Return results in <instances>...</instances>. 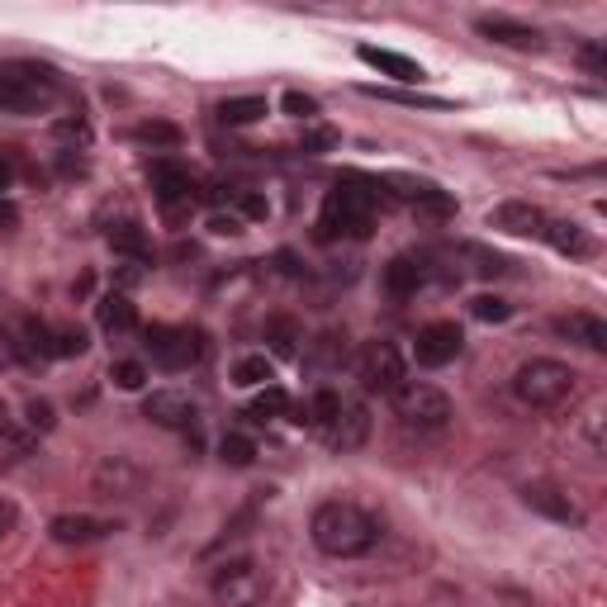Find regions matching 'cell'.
Masks as SVG:
<instances>
[{
	"label": "cell",
	"instance_id": "1",
	"mask_svg": "<svg viewBox=\"0 0 607 607\" xmlns=\"http://www.w3.org/2000/svg\"><path fill=\"white\" fill-rule=\"evenodd\" d=\"M385 181L371 175H342L338 185L323 195V214H318V237H371L375 228V210L385 204Z\"/></svg>",
	"mask_w": 607,
	"mask_h": 607
},
{
	"label": "cell",
	"instance_id": "2",
	"mask_svg": "<svg viewBox=\"0 0 607 607\" xmlns=\"http://www.w3.org/2000/svg\"><path fill=\"white\" fill-rule=\"evenodd\" d=\"M309 536L313 546L332 555V561H356V555L375 551L380 541V522L365 513V508L347 503V499H332V503H318L313 518H309Z\"/></svg>",
	"mask_w": 607,
	"mask_h": 607
},
{
	"label": "cell",
	"instance_id": "3",
	"mask_svg": "<svg viewBox=\"0 0 607 607\" xmlns=\"http://www.w3.org/2000/svg\"><path fill=\"white\" fill-rule=\"evenodd\" d=\"M390 408L408 433H441V427H451V418H456L451 398L437 385H427V380H404V385L390 394Z\"/></svg>",
	"mask_w": 607,
	"mask_h": 607
},
{
	"label": "cell",
	"instance_id": "4",
	"mask_svg": "<svg viewBox=\"0 0 607 607\" xmlns=\"http://www.w3.org/2000/svg\"><path fill=\"white\" fill-rule=\"evenodd\" d=\"M513 394L522 398L526 408H561L565 398L574 394V371L565 361H551V356H536L518 365L513 375Z\"/></svg>",
	"mask_w": 607,
	"mask_h": 607
},
{
	"label": "cell",
	"instance_id": "5",
	"mask_svg": "<svg viewBox=\"0 0 607 607\" xmlns=\"http://www.w3.org/2000/svg\"><path fill=\"white\" fill-rule=\"evenodd\" d=\"M57 95V76L47 67H0V109H10V115H43L47 105H53Z\"/></svg>",
	"mask_w": 607,
	"mask_h": 607
},
{
	"label": "cell",
	"instance_id": "6",
	"mask_svg": "<svg viewBox=\"0 0 607 607\" xmlns=\"http://www.w3.org/2000/svg\"><path fill=\"white\" fill-rule=\"evenodd\" d=\"M210 588H214V598L223 607H257L270 584H266V569L257 561H223L214 569Z\"/></svg>",
	"mask_w": 607,
	"mask_h": 607
},
{
	"label": "cell",
	"instance_id": "7",
	"mask_svg": "<svg viewBox=\"0 0 607 607\" xmlns=\"http://www.w3.org/2000/svg\"><path fill=\"white\" fill-rule=\"evenodd\" d=\"M148 351L162 371H190V365L204 361V332L200 328H148Z\"/></svg>",
	"mask_w": 607,
	"mask_h": 607
},
{
	"label": "cell",
	"instance_id": "8",
	"mask_svg": "<svg viewBox=\"0 0 607 607\" xmlns=\"http://www.w3.org/2000/svg\"><path fill=\"white\" fill-rule=\"evenodd\" d=\"M356 380L365 394H394L404 385V356H398L394 342H365L356 351Z\"/></svg>",
	"mask_w": 607,
	"mask_h": 607
},
{
	"label": "cell",
	"instance_id": "9",
	"mask_svg": "<svg viewBox=\"0 0 607 607\" xmlns=\"http://www.w3.org/2000/svg\"><path fill=\"white\" fill-rule=\"evenodd\" d=\"M152 195H157V204H162L167 219H185L200 204V181L175 162H157L152 167Z\"/></svg>",
	"mask_w": 607,
	"mask_h": 607
},
{
	"label": "cell",
	"instance_id": "10",
	"mask_svg": "<svg viewBox=\"0 0 607 607\" xmlns=\"http://www.w3.org/2000/svg\"><path fill=\"white\" fill-rule=\"evenodd\" d=\"M460 347H466V332H460V323L441 318V323H427L418 332L413 356H418V365H427V371H441V365H451L460 356Z\"/></svg>",
	"mask_w": 607,
	"mask_h": 607
},
{
	"label": "cell",
	"instance_id": "11",
	"mask_svg": "<svg viewBox=\"0 0 607 607\" xmlns=\"http://www.w3.org/2000/svg\"><path fill=\"white\" fill-rule=\"evenodd\" d=\"M142 418L167 427V433H185V427H195L200 408H195V398L181 394V390H152L142 398Z\"/></svg>",
	"mask_w": 607,
	"mask_h": 607
},
{
	"label": "cell",
	"instance_id": "12",
	"mask_svg": "<svg viewBox=\"0 0 607 607\" xmlns=\"http://www.w3.org/2000/svg\"><path fill=\"white\" fill-rule=\"evenodd\" d=\"M522 503L532 508V513L551 518V522H565V526H579L584 522V508L574 503L565 489H555V484H526L522 489Z\"/></svg>",
	"mask_w": 607,
	"mask_h": 607
},
{
	"label": "cell",
	"instance_id": "13",
	"mask_svg": "<svg viewBox=\"0 0 607 607\" xmlns=\"http://www.w3.org/2000/svg\"><path fill=\"white\" fill-rule=\"evenodd\" d=\"M47 532H53V541H62V546H90V541H105L109 532H119V522L90 518V513H62L47 522Z\"/></svg>",
	"mask_w": 607,
	"mask_h": 607
},
{
	"label": "cell",
	"instance_id": "14",
	"mask_svg": "<svg viewBox=\"0 0 607 607\" xmlns=\"http://www.w3.org/2000/svg\"><path fill=\"white\" fill-rule=\"evenodd\" d=\"M365 437H371V413H365V404H347L342 398V413L328 423L323 441L332 446V451H356Z\"/></svg>",
	"mask_w": 607,
	"mask_h": 607
},
{
	"label": "cell",
	"instance_id": "15",
	"mask_svg": "<svg viewBox=\"0 0 607 607\" xmlns=\"http://www.w3.org/2000/svg\"><path fill=\"white\" fill-rule=\"evenodd\" d=\"M546 214L536 210V204H526V200H508L499 204V210L489 214V228H499V233H513V237H541L546 233Z\"/></svg>",
	"mask_w": 607,
	"mask_h": 607
},
{
	"label": "cell",
	"instance_id": "16",
	"mask_svg": "<svg viewBox=\"0 0 607 607\" xmlns=\"http://www.w3.org/2000/svg\"><path fill=\"white\" fill-rule=\"evenodd\" d=\"M475 29H479V34H484L489 43L518 47V53H536V47H546V39H541V29H532V24H518V20H503V14H484V20H479Z\"/></svg>",
	"mask_w": 607,
	"mask_h": 607
},
{
	"label": "cell",
	"instance_id": "17",
	"mask_svg": "<svg viewBox=\"0 0 607 607\" xmlns=\"http://www.w3.org/2000/svg\"><path fill=\"white\" fill-rule=\"evenodd\" d=\"M356 57L365 62V67H375V72H385V76H394V82H404V86H418L423 82V67L413 57H404V53H394V47H356Z\"/></svg>",
	"mask_w": 607,
	"mask_h": 607
},
{
	"label": "cell",
	"instance_id": "18",
	"mask_svg": "<svg viewBox=\"0 0 607 607\" xmlns=\"http://www.w3.org/2000/svg\"><path fill=\"white\" fill-rule=\"evenodd\" d=\"M551 328L561 332V338L588 347V351H607V323L598 313H561Z\"/></svg>",
	"mask_w": 607,
	"mask_h": 607
},
{
	"label": "cell",
	"instance_id": "19",
	"mask_svg": "<svg viewBox=\"0 0 607 607\" xmlns=\"http://www.w3.org/2000/svg\"><path fill=\"white\" fill-rule=\"evenodd\" d=\"M427 285V262L423 257H394L390 266H385V290L394 295V299H408V295H418Z\"/></svg>",
	"mask_w": 607,
	"mask_h": 607
},
{
	"label": "cell",
	"instance_id": "20",
	"mask_svg": "<svg viewBox=\"0 0 607 607\" xmlns=\"http://www.w3.org/2000/svg\"><path fill=\"white\" fill-rule=\"evenodd\" d=\"M95 318H100V328L109 332V338H124V332L138 328V309H134V299L124 295V290L105 295L100 303H95Z\"/></svg>",
	"mask_w": 607,
	"mask_h": 607
},
{
	"label": "cell",
	"instance_id": "21",
	"mask_svg": "<svg viewBox=\"0 0 607 607\" xmlns=\"http://www.w3.org/2000/svg\"><path fill=\"white\" fill-rule=\"evenodd\" d=\"M347 361V338L342 332H318V338L303 347V365L318 375H328V371H338V365Z\"/></svg>",
	"mask_w": 607,
	"mask_h": 607
},
{
	"label": "cell",
	"instance_id": "22",
	"mask_svg": "<svg viewBox=\"0 0 607 607\" xmlns=\"http://www.w3.org/2000/svg\"><path fill=\"white\" fill-rule=\"evenodd\" d=\"M541 237H546L561 257H588V252H594V243L584 237V228H579V223H569V219H551Z\"/></svg>",
	"mask_w": 607,
	"mask_h": 607
},
{
	"label": "cell",
	"instance_id": "23",
	"mask_svg": "<svg viewBox=\"0 0 607 607\" xmlns=\"http://www.w3.org/2000/svg\"><path fill=\"white\" fill-rule=\"evenodd\" d=\"M109 247H115L119 257L138 262V266L152 262V243H148V233H142L134 219H129V223H115V228H109Z\"/></svg>",
	"mask_w": 607,
	"mask_h": 607
},
{
	"label": "cell",
	"instance_id": "24",
	"mask_svg": "<svg viewBox=\"0 0 607 607\" xmlns=\"http://www.w3.org/2000/svg\"><path fill=\"white\" fill-rule=\"evenodd\" d=\"M266 342L276 356H299V342H303V332L290 313H276V318H266Z\"/></svg>",
	"mask_w": 607,
	"mask_h": 607
},
{
	"label": "cell",
	"instance_id": "25",
	"mask_svg": "<svg viewBox=\"0 0 607 607\" xmlns=\"http://www.w3.org/2000/svg\"><path fill=\"white\" fill-rule=\"evenodd\" d=\"M413 214L446 223V219H456V195H446V190H437V185H423L418 195H413Z\"/></svg>",
	"mask_w": 607,
	"mask_h": 607
},
{
	"label": "cell",
	"instance_id": "26",
	"mask_svg": "<svg viewBox=\"0 0 607 607\" xmlns=\"http://www.w3.org/2000/svg\"><path fill=\"white\" fill-rule=\"evenodd\" d=\"M266 119V100L262 95H233L219 105V124H257Z\"/></svg>",
	"mask_w": 607,
	"mask_h": 607
},
{
	"label": "cell",
	"instance_id": "27",
	"mask_svg": "<svg viewBox=\"0 0 607 607\" xmlns=\"http://www.w3.org/2000/svg\"><path fill=\"white\" fill-rule=\"evenodd\" d=\"M270 380H276V365H270V356H243L233 365V385L243 390H266Z\"/></svg>",
	"mask_w": 607,
	"mask_h": 607
},
{
	"label": "cell",
	"instance_id": "28",
	"mask_svg": "<svg viewBox=\"0 0 607 607\" xmlns=\"http://www.w3.org/2000/svg\"><path fill=\"white\" fill-rule=\"evenodd\" d=\"M134 142H142V148H181V129L175 124H162V119H148V124H138V129L129 134Z\"/></svg>",
	"mask_w": 607,
	"mask_h": 607
},
{
	"label": "cell",
	"instance_id": "29",
	"mask_svg": "<svg viewBox=\"0 0 607 607\" xmlns=\"http://www.w3.org/2000/svg\"><path fill=\"white\" fill-rule=\"evenodd\" d=\"M219 460L233 470H247L252 460H257V446H252V437H243V433H228L219 441Z\"/></svg>",
	"mask_w": 607,
	"mask_h": 607
},
{
	"label": "cell",
	"instance_id": "30",
	"mask_svg": "<svg viewBox=\"0 0 607 607\" xmlns=\"http://www.w3.org/2000/svg\"><path fill=\"white\" fill-rule=\"evenodd\" d=\"M86 347H90V342H86L82 328H53V332H47V356H57V361L82 356Z\"/></svg>",
	"mask_w": 607,
	"mask_h": 607
},
{
	"label": "cell",
	"instance_id": "31",
	"mask_svg": "<svg viewBox=\"0 0 607 607\" xmlns=\"http://www.w3.org/2000/svg\"><path fill=\"white\" fill-rule=\"evenodd\" d=\"M290 413V394L280 385H266L257 398H252V418H285Z\"/></svg>",
	"mask_w": 607,
	"mask_h": 607
},
{
	"label": "cell",
	"instance_id": "32",
	"mask_svg": "<svg viewBox=\"0 0 607 607\" xmlns=\"http://www.w3.org/2000/svg\"><path fill=\"white\" fill-rule=\"evenodd\" d=\"M470 313L479 318V323H508V318H513V303L499 299V295H479L470 303Z\"/></svg>",
	"mask_w": 607,
	"mask_h": 607
},
{
	"label": "cell",
	"instance_id": "33",
	"mask_svg": "<svg viewBox=\"0 0 607 607\" xmlns=\"http://www.w3.org/2000/svg\"><path fill=\"white\" fill-rule=\"evenodd\" d=\"M109 380H115L119 390L138 394L142 385H148V371H142V361H115V365H109Z\"/></svg>",
	"mask_w": 607,
	"mask_h": 607
},
{
	"label": "cell",
	"instance_id": "34",
	"mask_svg": "<svg viewBox=\"0 0 607 607\" xmlns=\"http://www.w3.org/2000/svg\"><path fill=\"white\" fill-rule=\"evenodd\" d=\"M280 105H285V115H290V119H303V124L318 115V100H313V95H303V90H285Z\"/></svg>",
	"mask_w": 607,
	"mask_h": 607
},
{
	"label": "cell",
	"instance_id": "35",
	"mask_svg": "<svg viewBox=\"0 0 607 607\" xmlns=\"http://www.w3.org/2000/svg\"><path fill=\"white\" fill-rule=\"evenodd\" d=\"M299 148L303 152H328V148H338V129H309L299 138Z\"/></svg>",
	"mask_w": 607,
	"mask_h": 607
},
{
	"label": "cell",
	"instance_id": "36",
	"mask_svg": "<svg viewBox=\"0 0 607 607\" xmlns=\"http://www.w3.org/2000/svg\"><path fill=\"white\" fill-rule=\"evenodd\" d=\"M210 233H219V237H237V233H243V214H233V210H228V214H223V210L210 214Z\"/></svg>",
	"mask_w": 607,
	"mask_h": 607
},
{
	"label": "cell",
	"instance_id": "37",
	"mask_svg": "<svg viewBox=\"0 0 607 607\" xmlns=\"http://www.w3.org/2000/svg\"><path fill=\"white\" fill-rule=\"evenodd\" d=\"M371 95H380V100H398V105H423V109H441V100H433V95H398V90H380V86H371Z\"/></svg>",
	"mask_w": 607,
	"mask_h": 607
},
{
	"label": "cell",
	"instance_id": "38",
	"mask_svg": "<svg viewBox=\"0 0 607 607\" xmlns=\"http://www.w3.org/2000/svg\"><path fill=\"white\" fill-rule=\"evenodd\" d=\"M579 62L588 67V76H607V53L598 43H588V47H579Z\"/></svg>",
	"mask_w": 607,
	"mask_h": 607
},
{
	"label": "cell",
	"instance_id": "39",
	"mask_svg": "<svg viewBox=\"0 0 607 607\" xmlns=\"http://www.w3.org/2000/svg\"><path fill=\"white\" fill-rule=\"evenodd\" d=\"M53 134H57L62 142H90V129H86V119H62Z\"/></svg>",
	"mask_w": 607,
	"mask_h": 607
},
{
	"label": "cell",
	"instance_id": "40",
	"mask_svg": "<svg viewBox=\"0 0 607 607\" xmlns=\"http://www.w3.org/2000/svg\"><path fill=\"white\" fill-rule=\"evenodd\" d=\"M29 427H34V433H47V427H53V404L34 398V404H29Z\"/></svg>",
	"mask_w": 607,
	"mask_h": 607
},
{
	"label": "cell",
	"instance_id": "41",
	"mask_svg": "<svg viewBox=\"0 0 607 607\" xmlns=\"http://www.w3.org/2000/svg\"><path fill=\"white\" fill-rule=\"evenodd\" d=\"M233 200H237V210H243L247 219H266V200H262V195H247V190H237Z\"/></svg>",
	"mask_w": 607,
	"mask_h": 607
},
{
	"label": "cell",
	"instance_id": "42",
	"mask_svg": "<svg viewBox=\"0 0 607 607\" xmlns=\"http://www.w3.org/2000/svg\"><path fill=\"white\" fill-rule=\"evenodd\" d=\"M20 228V204H10V200H0V237Z\"/></svg>",
	"mask_w": 607,
	"mask_h": 607
},
{
	"label": "cell",
	"instance_id": "43",
	"mask_svg": "<svg viewBox=\"0 0 607 607\" xmlns=\"http://www.w3.org/2000/svg\"><path fill=\"white\" fill-rule=\"evenodd\" d=\"M14 522H20V508H14L10 499H0V541L14 532Z\"/></svg>",
	"mask_w": 607,
	"mask_h": 607
},
{
	"label": "cell",
	"instance_id": "44",
	"mask_svg": "<svg viewBox=\"0 0 607 607\" xmlns=\"http://www.w3.org/2000/svg\"><path fill=\"white\" fill-rule=\"evenodd\" d=\"M10 181H14V167L6 162V157H0V195H6V190H10Z\"/></svg>",
	"mask_w": 607,
	"mask_h": 607
}]
</instances>
